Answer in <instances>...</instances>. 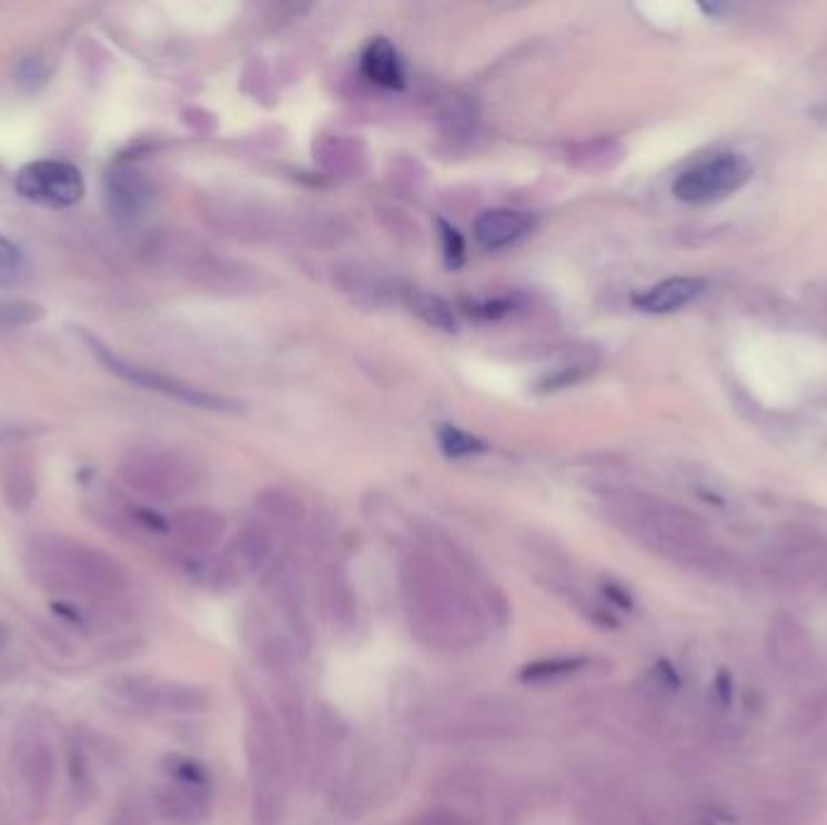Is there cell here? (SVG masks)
<instances>
[{"mask_svg": "<svg viewBox=\"0 0 827 825\" xmlns=\"http://www.w3.org/2000/svg\"><path fill=\"white\" fill-rule=\"evenodd\" d=\"M27 572L39 588L63 596L104 598L129 584L127 570L110 554L61 535L34 540L27 550Z\"/></svg>", "mask_w": 827, "mask_h": 825, "instance_id": "obj_1", "label": "cell"}, {"mask_svg": "<svg viewBox=\"0 0 827 825\" xmlns=\"http://www.w3.org/2000/svg\"><path fill=\"white\" fill-rule=\"evenodd\" d=\"M753 178V165L738 153H718L685 170L673 184V194L685 204H709L738 192Z\"/></svg>", "mask_w": 827, "mask_h": 825, "instance_id": "obj_2", "label": "cell"}, {"mask_svg": "<svg viewBox=\"0 0 827 825\" xmlns=\"http://www.w3.org/2000/svg\"><path fill=\"white\" fill-rule=\"evenodd\" d=\"M18 194L32 204L49 209H71L85 197V180L73 162L34 160L16 174Z\"/></svg>", "mask_w": 827, "mask_h": 825, "instance_id": "obj_3", "label": "cell"}, {"mask_svg": "<svg viewBox=\"0 0 827 825\" xmlns=\"http://www.w3.org/2000/svg\"><path fill=\"white\" fill-rule=\"evenodd\" d=\"M85 340L90 344V351L94 356H98L107 369H110L112 373H117L119 378H124V381L129 383H135V385H143L148 390L153 392H162V395H168L172 400H180L184 404H192V408H203V410H230L228 408V400L219 398V395H211V392H203L199 388H192L186 383H180V381H172V378H165L160 373H153L148 369H141V366H133V363L119 359L112 349H107L102 342L92 340V336L85 334Z\"/></svg>", "mask_w": 827, "mask_h": 825, "instance_id": "obj_4", "label": "cell"}, {"mask_svg": "<svg viewBox=\"0 0 827 825\" xmlns=\"http://www.w3.org/2000/svg\"><path fill=\"white\" fill-rule=\"evenodd\" d=\"M767 656L784 673H798L813 658V640L794 615H775L767 627Z\"/></svg>", "mask_w": 827, "mask_h": 825, "instance_id": "obj_5", "label": "cell"}, {"mask_svg": "<svg viewBox=\"0 0 827 825\" xmlns=\"http://www.w3.org/2000/svg\"><path fill=\"white\" fill-rule=\"evenodd\" d=\"M107 204L119 219H139L153 201V187L141 170L131 165H117L107 172L104 180Z\"/></svg>", "mask_w": 827, "mask_h": 825, "instance_id": "obj_6", "label": "cell"}, {"mask_svg": "<svg viewBox=\"0 0 827 825\" xmlns=\"http://www.w3.org/2000/svg\"><path fill=\"white\" fill-rule=\"evenodd\" d=\"M707 291V281L695 276H675L650 286L634 299V305L650 315H668L693 303Z\"/></svg>", "mask_w": 827, "mask_h": 825, "instance_id": "obj_7", "label": "cell"}, {"mask_svg": "<svg viewBox=\"0 0 827 825\" xmlns=\"http://www.w3.org/2000/svg\"><path fill=\"white\" fill-rule=\"evenodd\" d=\"M527 228H531V219L525 213L513 209H492L474 221V238L486 250H504L513 242H518L527 233Z\"/></svg>", "mask_w": 827, "mask_h": 825, "instance_id": "obj_8", "label": "cell"}, {"mask_svg": "<svg viewBox=\"0 0 827 825\" xmlns=\"http://www.w3.org/2000/svg\"><path fill=\"white\" fill-rule=\"evenodd\" d=\"M361 71L377 88L402 90L406 85L404 63H402L400 51L392 47V42L385 37L373 39V42L363 49Z\"/></svg>", "mask_w": 827, "mask_h": 825, "instance_id": "obj_9", "label": "cell"}, {"mask_svg": "<svg viewBox=\"0 0 827 825\" xmlns=\"http://www.w3.org/2000/svg\"><path fill=\"white\" fill-rule=\"evenodd\" d=\"M827 570V550L825 547H804L794 554H786L775 566L779 581L789 586H806L816 581Z\"/></svg>", "mask_w": 827, "mask_h": 825, "instance_id": "obj_10", "label": "cell"}, {"mask_svg": "<svg viewBox=\"0 0 827 825\" xmlns=\"http://www.w3.org/2000/svg\"><path fill=\"white\" fill-rule=\"evenodd\" d=\"M588 666L586 656H559V658H542L533 661L521 668L518 681L521 683H531V685H542V683H554L562 681L566 675H574Z\"/></svg>", "mask_w": 827, "mask_h": 825, "instance_id": "obj_11", "label": "cell"}, {"mask_svg": "<svg viewBox=\"0 0 827 825\" xmlns=\"http://www.w3.org/2000/svg\"><path fill=\"white\" fill-rule=\"evenodd\" d=\"M165 769H168V775L172 777V782L178 784V787L192 792V794H199V796H206V792L211 787L209 773L203 769V765L192 761V757L170 755L165 761Z\"/></svg>", "mask_w": 827, "mask_h": 825, "instance_id": "obj_12", "label": "cell"}, {"mask_svg": "<svg viewBox=\"0 0 827 825\" xmlns=\"http://www.w3.org/2000/svg\"><path fill=\"white\" fill-rule=\"evenodd\" d=\"M412 308L414 313L422 318L426 324L443 332H453L457 328V320L451 303H445L441 295H433L426 291H414L412 293Z\"/></svg>", "mask_w": 827, "mask_h": 825, "instance_id": "obj_13", "label": "cell"}, {"mask_svg": "<svg viewBox=\"0 0 827 825\" xmlns=\"http://www.w3.org/2000/svg\"><path fill=\"white\" fill-rule=\"evenodd\" d=\"M30 274L24 252L16 242L0 235V289H16Z\"/></svg>", "mask_w": 827, "mask_h": 825, "instance_id": "obj_14", "label": "cell"}, {"mask_svg": "<svg viewBox=\"0 0 827 825\" xmlns=\"http://www.w3.org/2000/svg\"><path fill=\"white\" fill-rule=\"evenodd\" d=\"M436 439L441 451L447 457H467V455H477L486 451V443L480 441L477 436L467 434V431L457 429L453 424H441L436 431Z\"/></svg>", "mask_w": 827, "mask_h": 825, "instance_id": "obj_15", "label": "cell"}, {"mask_svg": "<svg viewBox=\"0 0 827 825\" xmlns=\"http://www.w3.org/2000/svg\"><path fill=\"white\" fill-rule=\"evenodd\" d=\"M22 773H24L27 782H30L32 789H37V792H47L49 789L51 777H53V757L42 746V743H37V746L24 755Z\"/></svg>", "mask_w": 827, "mask_h": 825, "instance_id": "obj_16", "label": "cell"}, {"mask_svg": "<svg viewBox=\"0 0 827 825\" xmlns=\"http://www.w3.org/2000/svg\"><path fill=\"white\" fill-rule=\"evenodd\" d=\"M42 318H44V308L37 303H27V301L0 303V324H6V328H24V324H32Z\"/></svg>", "mask_w": 827, "mask_h": 825, "instance_id": "obj_17", "label": "cell"}, {"mask_svg": "<svg viewBox=\"0 0 827 825\" xmlns=\"http://www.w3.org/2000/svg\"><path fill=\"white\" fill-rule=\"evenodd\" d=\"M16 76H18L16 80L22 85L24 92H39L49 80V69L42 63V59L27 57L20 61Z\"/></svg>", "mask_w": 827, "mask_h": 825, "instance_id": "obj_18", "label": "cell"}, {"mask_svg": "<svg viewBox=\"0 0 827 825\" xmlns=\"http://www.w3.org/2000/svg\"><path fill=\"white\" fill-rule=\"evenodd\" d=\"M438 230H441V245H443L445 262L447 266L455 269L465 262V240L457 233V228H453L445 221H438Z\"/></svg>", "mask_w": 827, "mask_h": 825, "instance_id": "obj_19", "label": "cell"}, {"mask_svg": "<svg viewBox=\"0 0 827 825\" xmlns=\"http://www.w3.org/2000/svg\"><path fill=\"white\" fill-rule=\"evenodd\" d=\"M712 687H714V695H716L718 707L728 710L730 705H734V695H736L734 675H730L726 668L716 673V678H714V685Z\"/></svg>", "mask_w": 827, "mask_h": 825, "instance_id": "obj_20", "label": "cell"}, {"mask_svg": "<svg viewBox=\"0 0 827 825\" xmlns=\"http://www.w3.org/2000/svg\"><path fill=\"white\" fill-rule=\"evenodd\" d=\"M110 825H148L141 806L133 802H121L110 818Z\"/></svg>", "mask_w": 827, "mask_h": 825, "instance_id": "obj_21", "label": "cell"}, {"mask_svg": "<svg viewBox=\"0 0 827 825\" xmlns=\"http://www.w3.org/2000/svg\"><path fill=\"white\" fill-rule=\"evenodd\" d=\"M654 675H656L658 685L666 687L668 693H677V690H680V685H683L680 673H677V668L670 664V661H666V658L658 661V664L654 666Z\"/></svg>", "mask_w": 827, "mask_h": 825, "instance_id": "obj_22", "label": "cell"}, {"mask_svg": "<svg viewBox=\"0 0 827 825\" xmlns=\"http://www.w3.org/2000/svg\"><path fill=\"white\" fill-rule=\"evenodd\" d=\"M603 593H605V598L609 601V603H613L615 607H619V611H632V607H634V598H632V593L625 588V586H619V584H615V581H607V584H603Z\"/></svg>", "mask_w": 827, "mask_h": 825, "instance_id": "obj_23", "label": "cell"}, {"mask_svg": "<svg viewBox=\"0 0 827 825\" xmlns=\"http://www.w3.org/2000/svg\"><path fill=\"white\" fill-rule=\"evenodd\" d=\"M6 642H8V632H6V627H0V648L6 646Z\"/></svg>", "mask_w": 827, "mask_h": 825, "instance_id": "obj_24", "label": "cell"}, {"mask_svg": "<svg viewBox=\"0 0 827 825\" xmlns=\"http://www.w3.org/2000/svg\"><path fill=\"white\" fill-rule=\"evenodd\" d=\"M704 825H714V823H704Z\"/></svg>", "mask_w": 827, "mask_h": 825, "instance_id": "obj_25", "label": "cell"}]
</instances>
